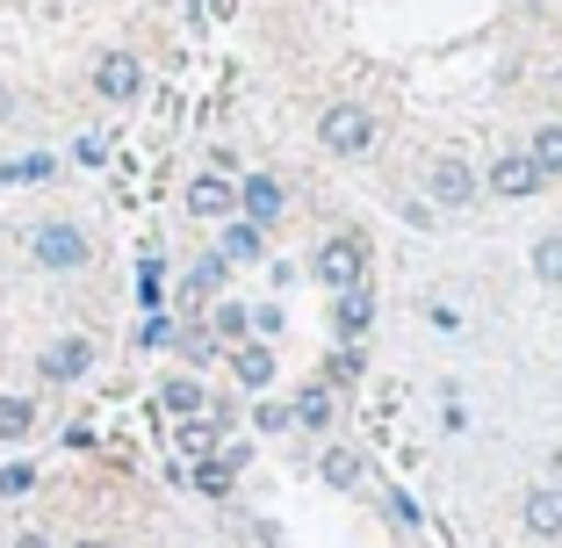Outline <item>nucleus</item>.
Instances as JSON below:
<instances>
[{
    "mask_svg": "<svg viewBox=\"0 0 562 548\" xmlns=\"http://www.w3.org/2000/svg\"><path fill=\"white\" fill-rule=\"evenodd\" d=\"M426 195L440 202V210H469V202L483 195V174L469 167V159H432L426 167Z\"/></svg>",
    "mask_w": 562,
    "mask_h": 548,
    "instance_id": "20e7f679",
    "label": "nucleus"
},
{
    "mask_svg": "<svg viewBox=\"0 0 562 548\" xmlns=\"http://www.w3.org/2000/svg\"><path fill=\"white\" fill-rule=\"evenodd\" d=\"M317 145L339 152V159H361V152L375 145V116H368L361 101H339V109H325V116H317Z\"/></svg>",
    "mask_w": 562,
    "mask_h": 548,
    "instance_id": "7ed1b4c3",
    "label": "nucleus"
},
{
    "mask_svg": "<svg viewBox=\"0 0 562 548\" xmlns=\"http://www.w3.org/2000/svg\"><path fill=\"white\" fill-rule=\"evenodd\" d=\"M260 246H267V232H260V224H246V216H224V246H216V253H224V260H260Z\"/></svg>",
    "mask_w": 562,
    "mask_h": 548,
    "instance_id": "2eb2a0df",
    "label": "nucleus"
},
{
    "mask_svg": "<svg viewBox=\"0 0 562 548\" xmlns=\"http://www.w3.org/2000/svg\"><path fill=\"white\" fill-rule=\"evenodd\" d=\"M188 210L224 224V216H238V188L224 181V174H195V181H188Z\"/></svg>",
    "mask_w": 562,
    "mask_h": 548,
    "instance_id": "9b49d317",
    "label": "nucleus"
},
{
    "mask_svg": "<svg viewBox=\"0 0 562 548\" xmlns=\"http://www.w3.org/2000/svg\"><path fill=\"white\" fill-rule=\"evenodd\" d=\"M527 159L541 167V181H555V174H562V123H541V131H533Z\"/></svg>",
    "mask_w": 562,
    "mask_h": 548,
    "instance_id": "aec40b11",
    "label": "nucleus"
},
{
    "mask_svg": "<svg viewBox=\"0 0 562 548\" xmlns=\"http://www.w3.org/2000/svg\"><path fill=\"white\" fill-rule=\"evenodd\" d=\"M252 426H260V433H289L296 418H289V404H260V412H252Z\"/></svg>",
    "mask_w": 562,
    "mask_h": 548,
    "instance_id": "7c9ffc66",
    "label": "nucleus"
},
{
    "mask_svg": "<svg viewBox=\"0 0 562 548\" xmlns=\"http://www.w3.org/2000/svg\"><path fill=\"white\" fill-rule=\"evenodd\" d=\"M382 505H390V519H397L404 534H412V527H426V513H418V499H412V491H382Z\"/></svg>",
    "mask_w": 562,
    "mask_h": 548,
    "instance_id": "bb28decb",
    "label": "nucleus"
},
{
    "mask_svg": "<svg viewBox=\"0 0 562 548\" xmlns=\"http://www.w3.org/2000/svg\"><path fill=\"white\" fill-rule=\"evenodd\" d=\"M533 282H541V289H562V232H541V238H533Z\"/></svg>",
    "mask_w": 562,
    "mask_h": 548,
    "instance_id": "412c9836",
    "label": "nucleus"
},
{
    "mask_svg": "<svg viewBox=\"0 0 562 548\" xmlns=\"http://www.w3.org/2000/svg\"><path fill=\"white\" fill-rule=\"evenodd\" d=\"M317 477H325L331 491H353V483H361V455L353 448H325L317 455Z\"/></svg>",
    "mask_w": 562,
    "mask_h": 548,
    "instance_id": "a211bd4d",
    "label": "nucleus"
},
{
    "mask_svg": "<svg viewBox=\"0 0 562 548\" xmlns=\"http://www.w3.org/2000/svg\"><path fill=\"white\" fill-rule=\"evenodd\" d=\"M331 412H339V404H331V382H303L296 404H289V418H296V426H311V433H325Z\"/></svg>",
    "mask_w": 562,
    "mask_h": 548,
    "instance_id": "ddd939ff",
    "label": "nucleus"
},
{
    "mask_svg": "<svg viewBox=\"0 0 562 548\" xmlns=\"http://www.w3.org/2000/svg\"><path fill=\"white\" fill-rule=\"evenodd\" d=\"M311 275H317V289H353V282H368V238L361 232H331L325 246L311 253Z\"/></svg>",
    "mask_w": 562,
    "mask_h": 548,
    "instance_id": "f03ea898",
    "label": "nucleus"
},
{
    "mask_svg": "<svg viewBox=\"0 0 562 548\" xmlns=\"http://www.w3.org/2000/svg\"><path fill=\"white\" fill-rule=\"evenodd\" d=\"M224 275H232V260H224V253H202L195 260V275H188V297H216V289H224Z\"/></svg>",
    "mask_w": 562,
    "mask_h": 548,
    "instance_id": "5701e85b",
    "label": "nucleus"
},
{
    "mask_svg": "<svg viewBox=\"0 0 562 548\" xmlns=\"http://www.w3.org/2000/svg\"><path fill=\"white\" fill-rule=\"evenodd\" d=\"M80 548H116V541H94V534H87V541H80Z\"/></svg>",
    "mask_w": 562,
    "mask_h": 548,
    "instance_id": "c9c22d12",
    "label": "nucleus"
},
{
    "mask_svg": "<svg viewBox=\"0 0 562 548\" xmlns=\"http://www.w3.org/2000/svg\"><path fill=\"white\" fill-rule=\"evenodd\" d=\"M173 448H181L188 462L216 455V418H210V412H195V418H173Z\"/></svg>",
    "mask_w": 562,
    "mask_h": 548,
    "instance_id": "4468645a",
    "label": "nucleus"
},
{
    "mask_svg": "<svg viewBox=\"0 0 562 548\" xmlns=\"http://www.w3.org/2000/svg\"><path fill=\"white\" fill-rule=\"evenodd\" d=\"M331 333H339V339H368V333H375V289H368V282H353V289L331 297Z\"/></svg>",
    "mask_w": 562,
    "mask_h": 548,
    "instance_id": "423d86ee",
    "label": "nucleus"
},
{
    "mask_svg": "<svg viewBox=\"0 0 562 548\" xmlns=\"http://www.w3.org/2000/svg\"><path fill=\"white\" fill-rule=\"evenodd\" d=\"M36 433V404L30 398H0V440H30Z\"/></svg>",
    "mask_w": 562,
    "mask_h": 548,
    "instance_id": "b1692460",
    "label": "nucleus"
},
{
    "mask_svg": "<svg viewBox=\"0 0 562 548\" xmlns=\"http://www.w3.org/2000/svg\"><path fill=\"white\" fill-rule=\"evenodd\" d=\"M137 347H173V317H166V311H145V325H137Z\"/></svg>",
    "mask_w": 562,
    "mask_h": 548,
    "instance_id": "cd10ccee",
    "label": "nucleus"
},
{
    "mask_svg": "<svg viewBox=\"0 0 562 548\" xmlns=\"http://www.w3.org/2000/svg\"><path fill=\"white\" fill-rule=\"evenodd\" d=\"M159 404H166L173 418H195V412H210V398H202V382H195V376H166Z\"/></svg>",
    "mask_w": 562,
    "mask_h": 548,
    "instance_id": "f3484780",
    "label": "nucleus"
},
{
    "mask_svg": "<svg viewBox=\"0 0 562 548\" xmlns=\"http://www.w3.org/2000/svg\"><path fill=\"white\" fill-rule=\"evenodd\" d=\"M325 382H361V339H339V354L325 361Z\"/></svg>",
    "mask_w": 562,
    "mask_h": 548,
    "instance_id": "a878e982",
    "label": "nucleus"
},
{
    "mask_svg": "<svg viewBox=\"0 0 562 548\" xmlns=\"http://www.w3.org/2000/svg\"><path fill=\"white\" fill-rule=\"evenodd\" d=\"M50 174H58V159H50V152H30V159H8V167H0V188H36V181H50Z\"/></svg>",
    "mask_w": 562,
    "mask_h": 548,
    "instance_id": "6ab92c4d",
    "label": "nucleus"
},
{
    "mask_svg": "<svg viewBox=\"0 0 562 548\" xmlns=\"http://www.w3.org/2000/svg\"><path fill=\"white\" fill-rule=\"evenodd\" d=\"M72 159H80V167H101V159H109V145H101V137H80V145H72Z\"/></svg>",
    "mask_w": 562,
    "mask_h": 548,
    "instance_id": "2f4dec72",
    "label": "nucleus"
},
{
    "mask_svg": "<svg viewBox=\"0 0 562 548\" xmlns=\"http://www.w3.org/2000/svg\"><path fill=\"white\" fill-rule=\"evenodd\" d=\"M541 167H533L527 152H505V159H497L491 167V195H505V202H527V195H541Z\"/></svg>",
    "mask_w": 562,
    "mask_h": 548,
    "instance_id": "6e6552de",
    "label": "nucleus"
},
{
    "mask_svg": "<svg viewBox=\"0 0 562 548\" xmlns=\"http://www.w3.org/2000/svg\"><path fill=\"white\" fill-rule=\"evenodd\" d=\"M519 519H527L533 541H562V483H533L527 505H519Z\"/></svg>",
    "mask_w": 562,
    "mask_h": 548,
    "instance_id": "9d476101",
    "label": "nucleus"
},
{
    "mask_svg": "<svg viewBox=\"0 0 562 548\" xmlns=\"http://www.w3.org/2000/svg\"><path fill=\"white\" fill-rule=\"evenodd\" d=\"M36 368H44V382H80L87 368H94V339H80V333H72V339H50Z\"/></svg>",
    "mask_w": 562,
    "mask_h": 548,
    "instance_id": "1a4fd4ad",
    "label": "nucleus"
},
{
    "mask_svg": "<svg viewBox=\"0 0 562 548\" xmlns=\"http://www.w3.org/2000/svg\"><path fill=\"white\" fill-rule=\"evenodd\" d=\"M195 15H232V0H188Z\"/></svg>",
    "mask_w": 562,
    "mask_h": 548,
    "instance_id": "473e14b6",
    "label": "nucleus"
},
{
    "mask_svg": "<svg viewBox=\"0 0 562 548\" xmlns=\"http://www.w3.org/2000/svg\"><path fill=\"white\" fill-rule=\"evenodd\" d=\"M210 339H216V347L252 339V303H216V311H210Z\"/></svg>",
    "mask_w": 562,
    "mask_h": 548,
    "instance_id": "dca6fc26",
    "label": "nucleus"
},
{
    "mask_svg": "<svg viewBox=\"0 0 562 548\" xmlns=\"http://www.w3.org/2000/svg\"><path fill=\"white\" fill-rule=\"evenodd\" d=\"M281 210H289V195H281V181L274 174H246V181H238V216H246V224H281Z\"/></svg>",
    "mask_w": 562,
    "mask_h": 548,
    "instance_id": "39448f33",
    "label": "nucleus"
},
{
    "mask_svg": "<svg viewBox=\"0 0 562 548\" xmlns=\"http://www.w3.org/2000/svg\"><path fill=\"white\" fill-rule=\"evenodd\" d=\"M15 548H50V541H44V534H22V541H15Z\"/></svg>",
    "mask_w": 562,
    "mask_h": 548,
    "instance_id": "72a5a7b5",
    "label": "nucleus"
},
{
    "mask_svg": "<svg viewBox=\"0 0 562 548\" xmlns=\"http://www.w3.org/2000/svg\"><path fill=\"white\" fill-rule=\"evenodd\" d=\"M30 260L44 267V275H80L87 260H94V246H87L80 224H66V216H44L30 232Z\"/></svg>",
    "mask_w": 562,
    "mask_h": 548,
    "instance_id": "f257e3e1",
    "label": "nucleus"
},
{
    "mask_svg": "<svg viewBox=\"0 0 562 548\" xmlns=\"http://www.w3.org/2000/svg\"><path fill=\"white\" fill-rule=\"evenodd\" d=\"M232 477H238V469L224 462V455H202V462H195V491H202V499H224V491H232Z\"/></svg>",
    "mask_w": 562,
    "mask_h": 548,
    "instance_id": "393cba45",
    "label": "nucleus"
},
{
    "mask_svg": "<svg viewBox=\"0 0 562 548\" xmlns=\"http://www.w3.org/2000/svg\"><path fill=\"white\" fill-rule=\"evenodd\" d=\"M137 303H145V311H166V260L159 253L137 260Z\"/></svg>",
    "mask_w": 562,
    "mask_h": 548,
    "instance_id": "4be33fe9",
    "label": "nucleus"
},
{
    "mask_svg": "<svg viewBox=\"0 0 562 548\" xmlns=\"http://www.w3.org/2000/svg\"><path fill=\"white\" fill-rule=\"evenodd\" d=\"M30 483H36V469H30V462H8V469H0V499H22Z\"/></svg>",
    "mask_w": 562,
    "mask_h": 548,
    "instance_id": "c85d7f7f",
    "label": "nucleus"
},
{
    "mask_svg": "<svg viewBox=\"0 0 562 548\" xmlns=\"http://www.w3.org/2000/svg\"><path fill=\"white\" fill-rule=\"evenodd\" d=\"M8 109H15V94H8V87H0V123H8Z\"/></svg>",
    "mask_w": 562,
    "mask_h": 548,
    "instance_id": "f704fd0d",
    "label": "nucleus"
},
{
    "mask_svg": "<svg viewBox=\"0 0 562 548\" xmlns=\"http://www.w3.org/2000/svg\"><path fill=\"white\" fill-rule=\"evenodd\" d=\"M94 94L101 101H137L145 94V66H137L131 51H109V58L94 66Z\"/></svg>",
    "mask_w": 562,
    "mask_h": 548,
    "instance_id": "0eeeda50",
    "label": "nucleus"
},
{
    "mask_svg": "<svg viewBox=\"0 0 562 548\" xmlns=\"http://www.w3.org/2000/svg\"><path fill=\"white\" fill-rule=\"evenodd\" d=\"M281 333V303H252V339H274Z\"/></svg>",
    "mask_w": 562,
    "mask_h": 548,
    "instance_id": "c756f323",
    "label": "nucleus"
},
{
    "mask_svg": "<svg viewBox=\"0 0 562 548\" xmlns=\"http://www.w3.org/2000/svg\"><path fill=\"white\" fill-rule=\"evenodd\" d=\"M232 376H238V390H267V382H274V347H267V339H238Z\"/></svg>",
    "mask_w": 562,
    "mask_h": 548,
    "instance_id": "f8f14e48",
    "label": "nucleus"
}]
</instances>
